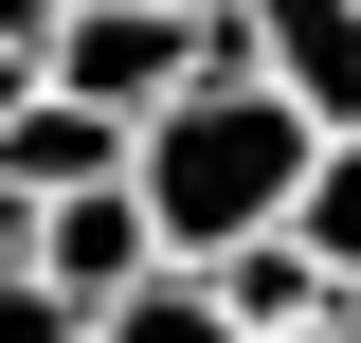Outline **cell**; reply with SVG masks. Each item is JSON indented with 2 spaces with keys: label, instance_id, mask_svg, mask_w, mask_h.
Masks as SVG:
<instances>
[{
  "label": "cell",
  "instance_id": "6",
  "mask_svg": "<svg viewBox=\"0 0 361 343\" xmlns=\"http://www.w3.org/2000/svg\"><path fill=\"white\" fill-rule=\"evenodd\" d=\"M253 73L307 90L325 127H361V0H253Z\"/></svg>",
  "mask_w": 361,
  "mask_h": 343
},
{
  "label": "cell",
  "instance_id": "13",
  "mask_svg": "<svg viewBox=\"0 0 361 343\" xmlns=\"http://www.w3.org/2000/svg\"><path fill=\"white\" fill-rule=\"evenodd\" d=\"M307 343H361V307H343V325H307Z\"/></svg>",
  "mask_w": 361,
  "mask_h": 343
},
{
  "label": "cell",
  "instance_id": "7",
  "mask_svg": "<svg viewBox=\"0 0 361 343\" xmlns=\"http://www.w3.org/2000/svg\"><path fill=\"white\" fill-rule=\"evenodd\" d=\"M90 343H253V325L217 307V271H163V289H127V307H109Z\"/></svg>",
  "mask_w": 361,
  "mask_h": 343
},
{
  "label": "cell",
  "instance_id": "10",
  "mask_svg": "<svg viewBox=\"0 0 361 343\" xmlns=\"http://www.w3.org/2000/svg\"><path fill=\"white\" fill-rule=\"evenodd\" d=\"M37 217H54V199H37L18 163H0V253H37Z\"/></svg>",
  "mask_w": 361,
  "mask_h": 343
},
{
  "label": "cell",
  "instance_id": "2",
  "mask_svg": "<svg viewBox=\"0 0 361 343\" xmlns=\"http://www.w3.org/2000/svg\"><path fill=\"white\" fill-rule=\"evenodd\" d=\"M199 73H217V18H180V0H73V37H54V90L127 109V127H163Z\"/></svg>",
  "mask_w": 361,
  "mask_h": 343
},
{
  "label": "cell",
  "instance_id": "12",
  "mask_svg": "<svg viewBox=\"0 0 361 343\" xmlns=\"http://www.w3.org/2000/svg\"><path fill=\"white\" fill-rule=\"evenodd\" d=\"M37 73H54V54H18V37H0V127H18V109H37Z\"/></svg>",
  "mask_w": 361,
  "mask_h": 343
},
{
  "label": "cell",
  "instance_id": "4",
  "mask_svg": "<svg viewBox=\"0 0 361 343\" xmlns=\"http://www.w3.org/2000/svg\"><path fill=\"white\" fill-rule=\"evenodd\" d=\"M217 307H235V325H253V343H307V325H343V271H325V235H307V217H289V235H235V253H217Z\"/></svg>",
  "mask_w": 361,
  "mask_h": 343
},
{
  "label": "cell",
  "instance_id": "5",
  "mask_svg": "<svg viewBox=\"0 0 361 343\" xmlns=\"http://www.w3.org/2000/svg\"><path fill=\"white\" fill-rule=\"evenodd\" d=\"M0 163L37 181V199H90V181H127V163H145V127H127V109H90V90H54V73H37V109L0 127Z\"/></svg>",
  "mask_w": 361,
  "mask_h": 343
},
{
  "label": "cell",
  "instance_id": "1",
  "mask_svg": "<svg viewBox=\"0 0 361 343\" xmlns=\"http://www.w3.org/2000/svg\"><path fill=\"white\" fill-rule=\"evenodd\" d=\"M325 145H343V127H325L307 90H271V73H199L163 127H145L127 181H145V217L180 235V271H217L235 235H289V217H307Z\"/></svg>",
  "mask_w": 361,
  "mask_h": 343
},
{
  "label": "cell",
  "instance_id": "11",
  "mask_svg": "<svg viewBox=\"0 0 361 343\" xmlns=\"http://www.w3.org/2000/svg\"><path fill=\"white\" fill-rule=\"evenodd\" d=\"M0 37H18V54H54V37H73V0H0Z\"/></svg>",
  "mask_w": 361,
  "mask_h": 343
},
{
  "label": "cell",
  "instance_id": "9",
  "mask_svg": "<svg viewBox=\"0 0 361 343\" xmlns=\"http://www.w3.org/2000/svg\"><path fill=\"white\" fill-rule=\"evenodd\" d=\"M307 235H325V271H343V289H361V127L325 145V181H307Z\"/></svg>",
  "mask_w": 361,
  "mask_h": 343
},
{
  "label": "cell",
  "instance_id": "8",
  "mask_svg": "<svg viewBox=\"0 0 361 343\" xmlns=\"http://www.w3.org/2000/svg\"><path fill=\"white\" fill-rule=\"evenodd\" d=\"M0 343H90V307H73V289H54V271H37V253H0Z\"/></svg>",
  "mask_w": 361,
  "mask_h": 343
},
{
  "label": "cell",
  "instance_id": "3",
  "mask_svg": "<svg viewBox=\"0 0 361 343\" xmlns=\"http://www.w3.org/2000/svg\"><path fill=\"white\" fill-rule=\"evenodd\" d=\"M37 271L90 307V325H109L127 289H163V271H180V235L145 217V181H90V199H54V217H37Z\"/></svg>",
  "mask_w": 361,
  "mask_h": 343
}]
</instances>
